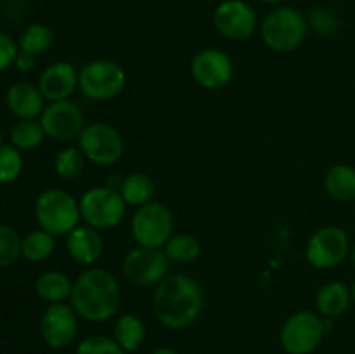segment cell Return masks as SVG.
<instances>
[{
    "instance_id": "cell-1",
    "label": "cell",
    "mask_w": 355,
    "mask_h": 354,
    "mask_svg": "<svg viewBox=\"0 0 355 354\" xmlns=\"http://www.w3.org/2000/svg\"><path fill=\"white\" fill-rule=\"evenodd\" d=\"M203 288L186 274H168L156 285L153 294V312L170 330H182L193 325L203 311Z\"/></svg>"
},
{
    "instance_id": "cell-2",
    "label": "cell",
    "mask_w": 355,
    "mask_h": 354,
    "mask_svg": "<svg viewBox=\"0 0 355 354\" xmlns=\"http://www.w3.org/2000/svg\"><path fill=\"white\" fill-rule=\"evenodd\" d=\"M69 302L82 319L92 323L107 321L120 311V283L104 267H90L75 280Z\"/></svg>"
},
{
    "instance_id": "cell-3",
    "label": "cell",
    "mask_w": 355,
    "mask_h": 354,
    "mask_svg": "<svg viewBox=\"0 0 355 354\" xmlns=\"http://www.w3.org/2000/svg\"><path fill=\"white\" fill-rule=\"evenodd\" d=\"M35 219L44 231L54 236H68L82 219L80 201L64 189L49 187L35 201Z\"/></svg>"
},
{
    "instance_id": "cell-4",
    "label": "cell",
    "mask_w": 355,
    "mask_h": 354,
    "mask_svg": "<svg viewBox=\"0 0 355 354\" xmlns=\"http://www.w3.org/2000/svg\"><path fill=\"white\" fill-rule=\"evenodd\" d=\"M309 23L293 7H276L262 21V40L270 51L291 52L304 44Z\"/></svg>"
},
{
    "instance_id": "cell-5",
    "label": "cell",
    "mask_w": 355,
    "mask_h": 354,
    "mask_svg": "<svg viewBox=\"0 0 355 354\" xmlns=\"http://www.w3.org/2000/svg\"><path fill=\"white\" fill-rule=\"evenodd\" d=\"M127 203L116 187H90L80 198V214L85 224L99 229L116 228L125 217Z\"/></svg>"
},
{
    "instance_id": "cell-6",
    "label": "cell",
    "mask_w": 355,
    "mask_h": 354,
    "mask_svg": "<svg viewBox=\"0 0 355 354\" xmlns=\"http://www.w3.org/2000/svg\"><path fill=\"white\" fill-rule=\"evenodd\" d=\"M127 85L125 69L110 59H96L78 71V87L92 101H110L120 96Z\"/></svg>"
},
{
    "instance_id": "cell-7",
    "label": "cell",
    "mask_w": 355,
    "mask_h": 354,
    "mask_svg": "<svg viewBox=\"0 0 355 354\" xmlns=\"http://www.w3.org/2000/svg\"><path fill=\"white\" fill-rule=\"evenodd\" d=\"M326 332L324 318L312 311H298L283 323L279 342L288 354H312Z\"/></svg>"
},
{
    "instance_id": "cell-8",
    "label": "cell",
    "mask_w": 355,
    "mask_h": 354,
    "mask_svg": "<svg viewBox=\"0 0 355 354\" xmlns=\"http://www.w3.org/2000/svg\"><path fill=\"white\" fill-rule=\"evenodd\" d=\"M130 229L137 245L162 248L173 233L172 212L159 201H149L135 210Z\"/></svg>"
},
{
    "instance_id": "cell-9",
    "label": "cell",
    "mask_w": 355,
    "mask_h": 354,
    "mask_svg": "<svg viewBox=\"0 0 355 354\" xmlns=\"http://www.w3.org/2000/svg\"><path fill=\"white\" fill-rule=\"evenodd\" d=\"M78 148L82 149L85 160L99 167L114 165L125 151L120 132L104 121L85 125L78 137Z\"/></svg>"
},
{
    "instance_id": "cell-10",
    "label": "cell",
    "mask_w": 355,
    "mask_h": 354,
    "mask_svg": "<svg viewBox=\"0 0 355 354\" xmlns=\"http://www.w3.org/2000/svg\"><path fill=\"white\" fill-rule=\"evenodd\" d=\"M170 260L162 248H149V246H135L128 250L123 257L121 269L125 278L130 283L139 287H153L168 276Z\"/></svg>"
},
{
    "instance_id": "cell-11",
    "label": "cell",
    "mask_w": 355,
    "mask_h": 354,
    "mask_svg": "<svg viewBox=\"0 0 355 354\" xmlns=\"http://www.w3.org/2000/svg\"><path fill=\"white\" fill-rule=\"evenodd\" d=\"M350 239L338 226H324L312 233L305 248L309 264L315 269H333L347 259Z\"/></svg>"
},
{
    "instance_id": "cell-12",
    "label": "cell",
    "mask_w": 355,
    "mask_h": 354,
    "mask_svg": "<svg viewBox=\"0 0 355 354\" xmlns=\"http://www.w3.org/2000/svg\"><path fill=\"white\" fill-rule=\"evenodd\" d=\"M214 24L227 40H248L259 26L255 9L245 0H224L214 12Z\"/></svg>"
},
{
    "instance_id": "cell-13",
    "label": "cell",
    "mask_w": 355,
    "mask_h": 354,
    "mask_svg": "<svg viewBox=\"0 0 355 354\" xmlns=\"http://www.w3.org/2000/svg\"><path fill=\"white\" fill-rule=\"evenodd\" d=\"M38 121L44 127L45 135L55 141L78 139L85 128V117H83L82 108L69 99L49 103Z\"/></svg>"
},
{
    "instance_id": "cell-14",
    "label": "cell",
    "mask_w": 355,
    "mask_h": 354,
    "mask_svg": "<svg viewBox=\"0 0 355 354\" xmlns=\"http://www.w3.org/2000/svg\"><path fill=\"white\" fill-rule=\"evenodd\" d=\"M191 75L203 89L217 90L227 85L234 75L232 59L220 49L207 47L196 52L191 61Z\"/></svg>"
},
{
    "instance_id": "cell-15",
    "label": "cell",
    "mask_w": 355,
    "mask_h": 354,
    "mask_svg": "<svg viewBox=\"0 0 355 354\" xmlns=\"http://www.w3.org/2000/svg\"><path fill=\"white\" fill-rule=\"evenodd\" d=\"M78 318L71 304H51L40 319L42 339L52 349L68 347L78 333Z\"/></svg>"
},
{
    "instance_id": "cell-16",
    "label": "cell",
    "mask_w": 355,
    "mask_h": 354,
    "mask_svg": "<svg viewBox=\"0 0 355 354\" xmlns=\"http://www.w3.org/2000/svg\"><path fill=\"white\" fill-rule=\"evenodd\" d=\"M78 87V71L71 62H51L38 78V89L49 103L66 101Z\"/></svg>"
},
{
    "instance_id": "cell-17",
    "label": "cell",
    "mask_w": 355,
    "mask_h": 354,
    "mask_svg": "<svg viewBox=\"0 0 355 354\" xmlns=\"http://www.w3.org/2000/svg\"><path fill=\"white\" fill-rule=\"evenodd\" d=\"M66 250L75 262L92 266L103 255L104 239L99 229L89 224H78L66 238Z\"/></svg>"
},
{
    "instance_id": "cell-18",
    "label": "cell",
    "mask_w": 355,
    "mask_h": 354,
    "mask_svg": "<svg viewBox=\"0 0 355 354\" xmlns=\"http://www.w3.org/2000/svg\"><path fill=\"white\" fill-rule=\"evenodd\" d=\"M6 104L17 120H37L45 110V97L38 85L17 82L7 90Z\"/></svg>"
},
{
    "instance_id": "cell-19",
    "label": "cell",
    "mask_w": 355,
    "mask_h": 354,
    "mask_svg": "<svg viewBox=\"0 0 355 354\" xmlns=\"http://www.w3.org/2000/svg\"><path fill=\"white\" fill-rule=\"evenodd\" d=\"M352 304V290L342 281H329L319 288L315 305L322 318H338Z\"/></svg>"
},
{
    "instance_id": "cell-20",
    "label": "cell",
    "mask_w": 355,
    "mask_h": 354,
    "mask_svg": "<svg viewBox=\"0 0 355 354\" xmlns=\"http://www.w3.org/2000/svg\"><path fill=\"white\" fill-rule=\"evenodd\" d=\"M324 189L333 200L350 203L355 200V169L347 163L333 165L324 176Z\"/></svg>"
},
{
    "instance_id": "cell-21",
    "label": "cell",
    "mask_w": 355,
    "mask_h": 354,
    "mask_svg": "<svg viewBox=\"0 0 355 354\" xmlns=\"http://www.w3.org/2000/svg\"><path fill=\"white\" fill-rule=\"evenodd\" d=\"M73 290V283L64 273L61 271H47L40 274L35 283V292L42 301L49 304H58L69 298Z\"/></svg>"
},
{
    "instance_id": "cell-22",
    "label": "cell",
    "mask_w": 355,
    "mask_h": 354,
    "mask_svg": "<svg viewBox=\"0 0 355 354\" xmlns=\"http://www.w3.org/2000/svg\"><path fill=\"white\" fill-rule=\"evenodd\" d=\"M118 191L123 196L125 203L139 208L142 205L153 201V196H155V183H153L148 174L132 172L125 179H121Z\"/></svg>"
},
{
    "instance_id": "cell-23",
    "label": "cell",
    "mask_w": 355,
    "mask_h": 354,
    "mask_svg": "<svg viewBox=\"0 0 355 354\" xmlns=\"http://www.w3.org/2000/svg\"><path fill=\"white\" fill-rule=\"evenodd\" d=\"M113 339L120 344L125 353H134L146 339V326L135 314H123L116 319L113 328Z\"/></svg>"
},
{
    "instance_id": "cell-24",
    "label": "cell",
    "mask_w": 355,
    "mask_h": 354,
    "mask_svg": "<svg viewBox=\"0 0 355 354\" xmlns=\"http://www.w3.org/2000/svg\"><path fill=\"white\" fill-rule=\"evenodd\" d=\"M54 40L55 35L51 26L44 23H31L21 31L17 45H19V51L30 52L33 56H40L45 54L54 45Z\"/></svg>"
},
{
    "instance_id": "cell-25",
    "label": "cell",
    "mask_w": 355,
    "mask_h": 354,
    "mask_svg": "<svg viewBox=\"0 0 355 354\" xmlns=\"http://www.w3.org/2000/svg\"><path fill=\"white\" fill-rule=\"evenodd\" d=\"M45 137L47 135L44 127L37 120H17L9 130L10 144L21 151H33L44 142Z\"/></svg>"
},
{
    "instance_id": "cell-26",
    "label": "cell",
    "mask_w": 355,
    "mask_h": 354,
    "mask_svg": "<svg viewBox=\"0 0 355 354\" xmlns=\"http://www.w3.org/2000/svg\"><path fill=\"white\" fill-rule=\"evenodd\" d=\"M165 255L177 264H191L200 257L201 245L196 236L189 233H177L165 243Z\"/></svg>"
},
{
    "instance_id": "cell-27",
    "label": "cell",
    "mask_w": 355,
    "mask_h": 354,
    "mask_svg": "<svg viewBox=\"0 0 355 354\" xmlns=\"http://www.w3.org/2000/svg\"><path fill=\"white\" fill-rule=\"evenodd\" d=\"M55 250V236L44 229H33L23 238L21 255L30 262H42L49 259Z\"/></svg>"
},
{
    "instance_id": "cell-28",
    "label": "cell",
    "mask_w": 355,
    "mask_h": 354,
    "mask_svg": "<svg viewBox=\"0 0 355 354\" xmlns=\"http://www.w3.org/2000/svg\"><path fill=\"white\" fill-rule=\"evenodd\" d=\"M85 167V156L80 148H66L58 153L54 162V170L61 179L75 180L82 176Z\"/></svg>"
},
{
    "instance_id": "cell-29",
    "label": "cell",
    "mask_w": 355,
    "mask_h": 354,
    "mask_svg": "<svg viewBox=\"0 0 355 354\" xmlns=\"http://www.w3.org/2000/svg\"><path fill=\"white\" fill-rule=\"evenodd\" d=\"M23 172V155L16 146H0V184H12L19 179Z\"/></svg>"
},
{
    "instance_id": "cell-30",
    "label": "cell",
    "mask_w": 355,
    "mask_h": 354,
    "mask_svg": "<svg viewBox=\"0 0 355 354\" xmlns=\"http://www.w3.org/2000/svg\"><path fill=\"white\" fill-rule=\"evenodd\" d=\"M23 238L16 228L9 224H0V269L9 267L21 257Z\"/></svg>"
},
{
    "instance_id": "cell-31",
    "label": "cell",
    "mask_w": 355,
    "mask_h": 354,
    "mask_svg": "<svg viewBox=\"0 0 355 354\" xmlns=\"http://www.w3.org/2000/svg\"><path fill=\"white\" fill-rule=\"evenodd\" d=\"M75 354H127L114 339L106 335L85 337L76 347Z\"/></svg>"
},
{
    "instance_id": "cell-32",
    "label": "cell",
    "mask_w": 355,
    "mask_h": 354,
    "mask_svg": "<svg viewBox=\"0 0 355 354\" xmlns=\"http://www.w3.org/2000/svg\"><path fill=\"white\" fill-rule=\"evenodd\" d=\"M307 23L315 33L322 35V37L336 33L340 28L338 16L331 9H326V7H315L311 16H309Z\"/></svg>"
},
{
    "instance_id": "cell-33",
    "label": "cell",
    "mask_w": 355,
    "mask_h": 354,
    "mask_svg": "<svg viewBox=\"0 0 355 354\" xmlns=\"http://www.w3.org/2000/svg\"><path fill=\"white\" fill-rule=\"evenodd\" d=\"M19 52V45L6 31H0V73L6 71L7 68L14 65L16 56Z\"/></svg>"
},
{
    "instance_id": "cell-34",
    "label": "cell",
    "mask_w": 355,
    "mask_h": 354,
    "mask_svg": "<svg viewBox=\"0 0 355 354\" xmlns=\"http://www.w3.org/2000/svg\"><path fill=\"white\" fill-rule=\"evenodd\" d=\"M14 66H16V68L23 73L31 71V69L37 66V56L30 54V52L19 51L16 56V61H14Z\"/></svg>"
},
{
    "instance_id": "cell-35",
    "label": "cell",
    "mask_w": 355,
    "mask_h": 354,
    "mask_svg": "<svg viewBox=\"0 0 355 354\" xmlns=\"http://www.w3.org/2000/svg\"><path fill=\"white\" fill-rule=\"evenodd\" d=\"M153 354H179L177 353L173 347H168V346H162V347H156L155 351H153Z\"/></svg>"
},
{
    "instance_id": "cell-36",
    "label": "cell",
    "mask_w": 355,
    "mask_h": 354,
    "mask_svg": "<svg viewBox=\"0 0 355 354\" xmlns=\"http://www.w3.org/2000/svg\"><path fill=\"white\" fill-rule=\"evenodd\" d=\"M260 2H263V3H279V2H283V0H260Z\"/></svg>"
},
{
    "instance_id": "cell-37",
    "label": "cell",
    "mask_w": 355,
    "mask_h": 354,
    "mask_svg": "<svg viewBox=\"0 0 355 354\" xmlns=\"http://www.w3.org/2000/svg\"><path fill=\"white\" fill-rule=\"evenodd\" d=\"M350 290H352V302L355 304V281H354L352 287H350Z\"/></svg>"
},
{
    "instance_id": "cell-38",
    "label": "cell",
    "mask_w": 355,
    "mask_h": 354,
    "mask_svg": "<svg viewBox=\"0 0 355 354\" xmlns=\"http://www.w3.org/2000/svg\"><path fill=\"white\" fill-rule=\"evenodd\" d=\"M3 144V130H2V127H0V146Z\"/></svg>"
},
{
    "instance_id": "cell-39",
    "label": "cell",
    "mask_w": 355,
    "mask_h": 354,
    "mask_svg": "<svg viewBox=\"0 0 355 354\" xmlns=\"http://www.w3.org/2000/svg\"><path fill=\"white\" fill-rule=\"evenodd\" d=\"M352 262H354V266H355V243H354V246H352Z\"/></svg>"
}]
</instances>
